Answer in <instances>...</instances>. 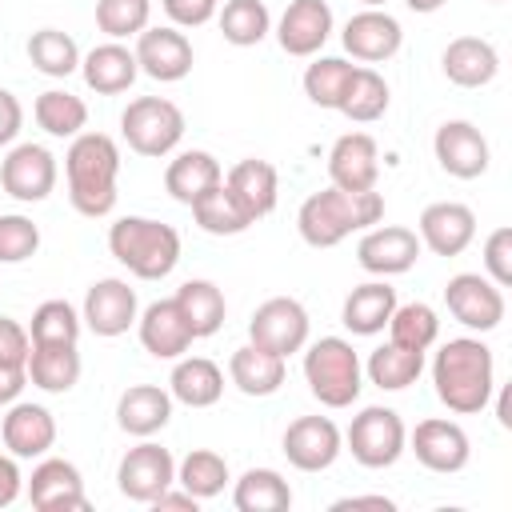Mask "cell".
I'll return each instance as SVG.
<instances>
[{
	"label": "cell",
	"instance_id": "1",
	"mask_svg": "<svg viewBox=\"0 0 512 512\" xmlns=\"http://www.w3.org/2000/svg\"><path fill=\"white\" fill-rule=\"evenodd\" d=\"M496 364H492V348L472 340V336H460V340H448L436 360H432V384H436V396L448 412H460V416H472L480 408H488L492 400V388H496Z\"/></svg>",
	"mask_w": 512,
	"mask_h": 512
},
{
	"label": "cell",
	"instance_id": "2",
	"mask_svg": "<svg viewBox=\"0 0 512 512\" xmlns=\"http://www.w3.org/2000/svg\"><path fill=\"white\" fill-rule=\"evenodd\" d=\"M68 172V200L80 216L100 220L116 208V172H120V148L104 132H80L64 156Z\"/></svg>",
	"mask_w": 512,
	"mask_h": 512
},
{
	"label": "cell",
	"instance_id": "3",
	"mask_svg": "<svg viewBox=\"0 0 512 512\" xmlns=\"http://www.w3.org/2000/svg\"><path fill=\"white\" fill-rule=\"evenodd\" d=\"M380 216H384V196L376 188H368V192H344V188L332 184L324 192H312L300 204L296 228H300L304 244H312V248H336L348 232L368 228V224H380Z\"/></svg>",
	"mask_w": 512,
	"mask_h": 512
},
{
	"label": "cell",
	"instance_id": "4",
	"mask_svg": "<svg viewBox=\"0 0 512 512\" xmlns=\"http://www.w3.org/2000/svg\"><path fill=\"white\" fill-rule=\"evenodd\" d=\"M112 256L140 280H164L180 260V232L148 216H124L108 228Z\"/></svg>",
	"mask_w": 512,
	"mask_h": 512
},
{
	"label": "cell",
	"instance_id": "5",
	"mask_svg": "<svg viewBox=\"0 0 512 512\" xmlns=\"http://www.w3.org/2000/svg\"><path fill=\"white\" fill-rule=\"evenodd\" d=\"M304 380L328 408H348L360 396V356L344 336H320L304 352Z\"/></svg>",
	"mask_w": 512,
	"mask_h": 512
},
{
	"label": "cell",
	"instance_id": "6",
	"mask_svg": "<svg viewBox=\"0 0 512 512\" xmlns=\"http://www.w3.org/2000/svg\"><path fill=\"white\" fill-rule=\"evenodd\" d=\"M120 132L140 156H168L184 136V112L164 96H140L124 108Z\"/></svg>",
	"mask_w": 512,
	"mask_h": 512
},
{
	"label": "cell",
	"instance_id": "7",
	"mask_svg": "<svg viewBox=\"0 0 512 512\" xmlns=\"http://www.w3.org/2000/svg\"><path fill=\"white\" fill-rule=\"evenodd\" d=\"M348 452L356 464L364 468H392L408 444V432H404V420L392 412V408H364L360 416H352L348 424Z\"/></svg>",
	"mask_w": 512,
	"mask_h": 512
},
{
	"label": "cell",
	"instance_id": "8",
	"mask_svg": "<svg viewBox=\"0 0 512 512\" xmlns=\"http://www.w3.org/2000/svg\"><path fill=\"white\" fill-rule=\"evenodd\" d=\"M248 340H252L256 348H264V352L288 360V356L300 352L304 340H308V312H304V304L292 300V296H272V300H264V304L252 312V320H248Z\"/></svg>",
	"mask_w": 512,
	"mask_h": 512
},
{
	"label": "cell",
	"instance_id": "9",
	"mask_svg": "<svg viewBox=\"0 0 512 512\" xmlns=\"http://www.w3.org/2000/svg\"><path fill=\"white\" fill-rule=\"evenodd\" d=\"M444 304L472 332H492L504 320V292L480 272H456L444 284Z\"/></svg>",
	"mask_w": 512,
	"mask_h": 512
},
{
	"label": "cell",
	"instance_id": "10",
	"mask_svg": "<svg viewBox=\"0 0 512 512\" xmlns=\"http://www.w3.org/2000/svg\"><path fill=\"white\" fill-rule=\"evenodd\" d=\"M116 484L128 500H140V504H152L164 488L176 484V460L168 448L160 444H136L124 452L120 468H116Z\"/></svg>",
	"mask_w": 512,
	"mask_h": 512
},
{
	"label": "cell",
	"instance_id": "11",
	"mask_svg": "<svg viewBox=\"0 0 512 512\" xmlns=\"http://www.w3.org/2000/svg\"><path fill=\"white\" fill-rule=\"evenodd\" d=\"M0 184L12 200L36 204L56 188V156L40 144H16L0 164Z\"/></svg>",
	"mask_w": 512,
	"mask_h": 512
},
{
	"label": "cell",
	"instance_id": "12",
	"mask_svg": "<svg viewBox=\"0 0 512 512\" xmlns=\"http://www.w3.org/2000/svg\"><path fill=\"white\" fill-rule=\"evenodd\" d=\"M340 444H344V436H340V428L328 416H300L284 432V456L300 472L332 468L336 456H340Z\"/></svg>",
	"mask_w": 512,
	"mask_h": 512
},
{
	"label": "cell",
	"instance_id": "13",
	"mask_svg": "<svg viewBox=\"0 0 512 512\" xmlns=\"http://www.w3.org/2000/svg\"><path fill=\"white\" fill-rule=\"evenodd\" d=\"M416 256H420V236L412 228H400V224L372 228L356 244V260L372 276H400L416 264Z\"/></svg>",
	"mask_w": 512,
	"mask_h": 512
},
{
	"label": "cell",
	"instance_id": "14",
	"mask_svg": "<svg viewBox=\"0 0 512 512\" xmlns=\"http://www.w3.org/2000/svg\"><path fill=\"white\" fill-rule=\"evenodd\" d=\"M432 148H436L440 168H444L448 176H456V180H476V176L488 172V140H484L480 128L468 124V120H448V124H440Z\"/></svg>",
	"mask_w": 512,
	"mask_h": 512
},
{
	"label": "cell",
	"instance_id": "15",
	"mask_svg": "<svg viewBox=\"0 0 512 512\" xmlns=\"http://www.w3.org/2000/svg\"><path fill=\"white\" fill-rule=\"evenodd\" d=\"M28 500L32 508L40 512H84L88 508V496H84V480L76 472V464L68 460H40L32 468V480H28Z\"/></svg>",
	"mask_w": 512,
	"mask_h": 512
},
{
	"label": "cell",
	"instance_id": "16",
	"mask_svg": "<svg viewBox=\"0 0 512 512\" xmlns=\"http://www.w3.org/2000/svg\"><path fill=\"white\" fill-rule=\"evenodd\" d=\"M136 64L144 76L172 84L192 72V44L176 28H144L136 40Z\"/></svg>",
	"mask_w": 512,
	"mask_h": 512
},
{
	"label": "cell",
	"instance_id": "17",
	"mask_svg": "<svg viewBox=\"0 0 512 512\" xmlns=\"http://www.w3.org/2000/svg\"><path fill=\"white\" fill-rule=\"evenodd\" d=\"M328 176L344 192H368L380 176V152L368 132H344L328 152Z\"/></svg>",
	"mask_w": 512,
	"mask_h": 512
},
{
	"label": "cell",
	"instance_id": "18",
	"mask_svg": "<svg viewBox=\"0 0 512 512\" xmlns=\"http://www.w3.org/2000/svg\"><path fill=\"white\" fill-rule=\"evenodd\" d=\"M412 452L428 472H460L472 456V444L456 420H420L412 432Z\"/></svg>",
	"mask_w": 512,
	"mask_h": 512
},
{
	"label": "cell",
	"instance_id": "19",
	"mask_svg": "<svg viewBox=\"0 0 512 512\" xmlns=\"http://www.w3.org/2000/svg\"><path fill=\"white\" fill-rule=\"evenodd\" d=\"M332 36V8L324 0H292L276 24V40L288 56H316Z\"/></svg>",
	"mask_w": 512,
	"mask_h": 512
},
{
	"label": "cell",
	"instance_id": "20",
	"mask_svg": "<svg viewBox=\"0 0 512 512\" xmlns=\"http://www.w3.org/2000/svg\"><path fill=\"white\" fill-rule=\"evenodd\" d=\"M476 236V216L468 204L436 200L420 212V244H428L436 256H460Z\"/></svg>",
	"mask_w": 512,
	"mask_h": 512
},
{
	"label": "cell",
	"instance_id": "21",
	"mask_svg": "<svg viewBox=\"0 0 512 512\" xmlns=\"http://www.w3.org/2000/svg\"><path fill=\"white\" fill-rule=\"evenodd\" d=\"M96 336H120L136 324V292L128 280H96L84 296V316H80Z\"/></svg>",
	"mask_w": 512,
	"mask_h": 512
},
{
	"label": "cell",
	"instance_id": "22",
	"mask_svg": "<svg viewBox=\"0 0 512 512\" xmlns=\"http://www.w3.org/2000/svg\"><path fill=\"white\" fill-rule=\"evenodd\" d=\"M340 40H344V48H348L356 60L380 64V60H388V56L400 52L404 32H400L396 16H388V12H380V8H364V12H356V16L344 24V36H340Z\"/></svg>",
	"mask_w": 512,
	"mask_h": 512
},
{
	"label": "cell",
	"instance_id": "23",
	"mask_svg": "<svg viewBox=\"0 0 512 512\" xmlns=\"http://www.w3.org/2000/svg\"><path fill=\"white\" fill-rule=\"evenodd\" d=\"M192 328H188V320L180 316V308H176V300H156V304H148L144 308V316H140V344L156 356V360H176V356H184L188 348H192Z\"/></svg>",
	"mask_w": 512,
	"mask_h": 512
},
{
	"label": "cell",
	"instance_id": "24",
	"mask_svg": "<svg viewBox=\"0 0 512 512\" xmlns=\"http://www.w3.org/2000/svg\"><path fill=\"white\" fill-rule=\"evenodd\" d=\"M4 448L20 460H32V456H44L52 444H56V420L48 408L40 404H16L8 408L4 416Z\"/></svg>",
	"mask_w": 512,
	"mask_h": 512
},
{
	"label": "cell",
	"instance_id": "25",
	"mask_svg": "<svg viewBox=\"0 0 512 512\" xmlns=\"http://www.w3.org/2000/svg\"><path fill=\"white\" fill-rule=\"evenodd\" d=\"M80 72H84V84L100 96H116V92H128L132 80L140 76V64H136V52H128L124 44L108 40V44H96L84 60H80Z\"/></svg>",
	"mask_w": 512,
	"mask_h": 512
},
{
	"label": "cell",
	"instance_id": "26",
	"mask_svg": "<svg viewBox=\"0 0 512 512\" xmlns=\"http://www.w3.org/2000/svg\"><path fill=\"white\" fill-rule=\"evenodd\" d=\"M444 76L460 88H484L488 80H496L500 72V56L488 40L480 36H456L448 48H444Z\"/></svg>",
	"mask_w": 512,
	"mask_h": 512
},
{
	"label": "cell",
	"instance_id": "27",
	"mask_svg": "<svg viewBox=\"0 0 512 512\" xmlns=\"http://www.w3.org/2000/svg\"><path fill=\"white\" fill-rule=\"evenodd\" d=\"M224 188L236 196V204H240L252 220L268 216V212L276 208V192H280V184H276V168H272L268 160H256V156L232 164V172L224 176Z\"/></svg>",
	"mask_w": 512,
	"mask_h": 512
},
{
	"label": "cell",
	"instance_id": "28",
	"mask_svg": "<svg viewBox=\"0 0 512 512\" xmlns=\"http://www.w3.org/2000/svg\"><path fill=\"white\" fill-rule=\"evenodd\" d=\"M168 416H172V396L156 384H132L116 400V424L128 436H152L168 424Z\"/></svg>",
	"mask_w": 512,
	"mask_h": 512
},
{
	"label": "cell",
	"instance_id": "29",
	"mask_svg": "<svg viewBox=\"0 0 512 512\" xmlns=\"http://www.w3.org/2000/svg\"><path fill=\"white\" fill-rule=\"evenodd\" d=\"M220 180H224L220 160H216L212 152H200V148L180 152V156L168 164V172H164V188H168V196L180 200V204H188V208H192L208 188H216Z\"/></svg>",
	"mask_w": 512,
	"mask_h": 512
},
{
	"label": "cell",
	"instance_id": "30",
	"mask_svg": "<svg viewBox=\"0 0 512 512\" xmlns=\"http://www.w3.org/2000/svg\"><path fill=\"white\" fill-rule=\"evenodd\" d=\"M228 376L244 396H272V392H280L288 368H284V356H272L256 344H244V348L232 352Z\"/></svg>",
	"mask_w": 512,
	"mask_h": 512
},
{
	"label": "cell",
	"instance_id": "31",
	"mask_svg": "<svg viewBox=\"0 0 512 512\" xmlns=\"http://www.w3.org/2000/svg\"><path fill=\"white\" fill-rule=\"evenodd\" d=\"M168 388L180 404L188 408H212L220 396H224V372L220 364H212L208 356H188L172 368L168 376Z\"/></svg>",
	"mask_w": 512,
	"mask_h": 512
},
{
	"label": "cell",
	"instance_id": "32",
	"mask_svg": "<svg viewBox=\"0 0 512 512\" xmlns=\"http://www.w3.org/2000/svg\"><path fill=\"white\" fill-rule=\"evenodd\" d=\"M392 308H396V288H388L384 280H368V284L348 292V300H344V328L356 332V336H376L388 324Z\"/></svg>",
	"mask_w": 512,
	"mask_h": 512
},
{
	"label": "cell",
	"instance_id": "33",
	"mask_svg": "<svg viewBox=\"0 0 512 512\" xmlns=\"http://www.w3.org/2000/svg\"><path fill=\"white\" fill-rule=\"evenodd\" d=\"M24 372L44 392H68L80 380V352L76 344H32Z\"/></svg>",
	"mask_w": 512,
	"mask_h": 512
},
{
	"label": "cell",
	"instance_id": "34",
	"mask_svg": "<svg viewBox=\"0 0 512 512\" xmlns=\"http://www.w3.org/2000/svg\"><path fill=\"white\" fill-rule=\"evenodd\" d=\"M172 300H176V308L188 320V328H192L196 340L220 332V324H224V292L212 280H188V284L176 288Z\"/></svg>",
	"mask_w": 512,
	"mask_h": 512
},
{
	"label": "cell",
	"instance_id": "35",
	"mask_svg": "<svg viewBox=\"0 0 512 512\" xmlns=\"http://www.w3.org/2000/svg\"><path fill=\"white\" fill-rule=\"evenodd\" d=\"M232 504L240 512H284L292 508V488L276 468H248L236 480Z\"/></svg>",
	"mask_w": 512,
	"mask_h": 512
},
{
	"label": "cell",
	"instance_id": "36",
	"mask_svg": "<svg viewBox=\"0 0 512 512\" xmlns=\"http://www.w3.org/2000/svg\"><path fill=\"white\" fill-rule=\"evenodd\" d=\"M336 112H344V116L356 120V124L380 120V116L388 112V84H384V76H380L376 68H352L348 88H344Z\"/></svg>",
	"mask_w": 512,
	"mask_h": 512
},
{
	"label": "cell",
	"instance_id": "37",
	"mask_svg": "<svg viewBox=\"0 0 512 512\" xmlns=\"http://www.w3.org/2000/svg\"><path fill=\"white\" fill-rule=\"evenodd\" d=\"M420 372H424V352H412V348L392 344V340L368 356V380L384 392H400V388L416 384Z\"/></svg>",
	"mask_w": 512,
	"mask_h": 512
},
{
	"label": "cell",
	"instance_id": "38",
	"mask_svg": "<svg viewBox=\"0 0 512 512\" xmlns=\"http://www.w3.org/2000/svg\"><path fill=\"white\" fill-rule=\"evenodd\" d=\"M192 216H196V224H200L204 232H212V236H240V232L252 224V216L236 204V196L224 188V180H220L216 188H208V192L192 204Z\"/></svg>",
	"mask_w": 512,
	"mask_h": 512
},
{
	"label": "cell",
	"instance_id": "39",
	"mask_svg": "<svg viewBox=\"0 0 512 512\" xmlns=\"http://www.w3.org/2000/svg\"><path fill=\"white\" fill-rule=\"evenodd\" d=\"M176 484H180L184 492H192L196 500H212V496H220L224 484H228V464H224L220 452L192 448V452L180 460V468H176Z\"/></svg>",
	"mask_w": 512,
	"mask_h": 512
},
{
	"label": "cell",
	"instance_id": "40",
	"mask_svg": "<svg viewBox=\"0 0 512 512\" xmlns=\"http://www.w3.org/2000/svg\"><path fill=\"white\" fill-rule=\"evenodd\" d=\"M28 60H32V68L44 72V76H72V72L80 68V48H76V40H72L68 32H60V28H40V32H32V40H28Z\"/></svg>",
	"mask_w": 512,
	"mask_h": 512
},
{
	"label": "cell",
	"instance_id": "41",
	"mask_svg": "<svg viewBox=\"0 0 512 512\" xmlns=\"http://www.w3.org/2000/svg\"><path fill=\"white\" fill-rule=\"evenodd\" d=\"M36 124L48 132V136H80V128L88 124V108L80 96L72 92H60V88H48L36 96Z\"/></svg>",
	"mask_w": 512,
	"mask_h": 512
},
{
	"label": "cell",
	"instance_id": "42",
	"mask_svg": "<svg viewBox=\"0 0 512 512\" xmlns=\"http://www.w3.org/2000/svg\"><path fill=\"white\" fill-rule=\"evenodd\" d=\"M388 332H392V344H404L412 352H428L440 336V320L428 304L412 300V304H396L392 316H388Z\"/></svg>",
	"mask_w": 512,
	"mask_h": 512
},
{
	"label": "cell",
	"instance_id": "43",
	"mask_svg": "<svg viewBox=\"0 0 512 512\" xmlns=\"http://www.w3.org/2000/svg\"><path fill=\"white\" fill-rule=\"evenodd\" d=\"M268 28H272V16H268L264 0H228L224 12H220V32L236 48L260 44L268 36Z\"/></svg>",
	"mask_w": 512,
	"mask_h": 512
},
{
	"label": "cell",
	"instance_id": "44",
	"mask_svg": "<svg viewBox=\"0 0 512 512\" xmlns=\"http://www.w3.org/2000/svg\"><path fill=\"white\" fill-rule=\"evenodd\" d=\"M352 68H356V64H348V60H340V56H320V60H312L308 72H304V92H308V100L320 104V108H340V96H344V88H348Z\"/></svg>",
	"mask_w": 512,
	"mask_h": 512
},
{
	"label": "cell",
	"instance_id": "45",
	"mask_svg": "<svg viewBox=\"0 0 512 512\" xmlns=\"http://www.w3.org/2000/svg\"><path fill=\"white\" fill-rule=\"evenodd\" d=\"M28 336H32V344H76L80 340V316L68 300H44L32 312Z\"/></svg>",
	"mask_w": 512,
	"mask_h": 512
},
{
	"label": "cell",
	"instance_id": "46",
	"mask_svg": "<svg viewBox=\"0 0 512 512\" xmlns=\"http://www.w3.org/2000/svg\"><path fill=\"white\" fill-rule=\"evenodd\" d=\"M152 0H96V28L112 40L140 36L148 28Z\"/></svg>",
	"mask_w": 512,
	"mask_h": 512
},
{
	"label": "cell",
	"instance_id": "47",
	"mask_svg": "<svg viewBox=\"0 0 512 512\" xmlns=\"http://www.w3.org/2000/svg\"><path fill=\"white\" fill-rule=\"evenodd\" d=\"M36 248H40V228L28 216H20V212L0 216V264H20Z\"/></svg>",
	"mask_w": 512,
	"mask_h": 512
},
{
	"label": "cell",
	"instance_id": "48",
	"mask_svg": "<svg viewBox=\"0 0 512 512\" xmlns=\"http://www.w3.org/2000/svg\"><path fill=\"white\" fill-rule=\"evenodd\" d=\"M484 268H488V276H492L496 288H508L512 284V228H496L484 240Z\"/></svg>",
	"mask_w": 512,
	"mask_h": 512
},
{
	"label": "cell",
	"instance_id": "49",
	"mask_svg": "<svg viewBox=\"0 0 512 512\" xmlns=\"http://www.w3.org/2000/svg\"><path fill=\"white\" fill-rule=\"evenodd\" d=\"M28 352H32V336H28L16 320L0 316V364L24 368V364H28Z\"/></svg>",
	"mask_w": 512,
	"mask_h": 512
},
{
	"label": "cell",
	"instance_id": "50",
	"mask_svg": "<svg viewBox=\"0 0 512 512\" xmlns=\"http://www.w3.org/2000/svg\"><path fill=\"white\" fill-rule=\"evenodd\" d=\"M160 4L172 16V24H180V28H200L216 16V0H160Z\"/></svg>",
	"mask_w": 512,
	"mask_h": 512
},
{
	"label": "cell",
	"instance_id": "51",
	"mask_svg": "<svg viewBox=\"0 0 512 512\" xmlns=\"http://www.w3.org/2000/svg\"><path fill=\"white\" fill-rule=\"evenodd\" d=\"M20 124H24V108H20V100H16L8 88H0V148L16 140Z\"/></svg>",
	"mask_w": 512,
	"mask_h": 512
},
{
	"label": "cell",
	"instance_id": "52",
	"mask_svg": "<svg viewBox=\"0 0 512 512\" xmlns=\"http://www.w3.org/2000/svg\"><path fill=\"white\" fill-rule=\"evenodd\" d=\"M20 488H24V476H20L16 460L12 456H0V508H8L20 496Z\"/></svg>",
	"mask_w": 512,
	"mask_h": 512
},
{
	"label": "cell",
	"instance_id": "53",
	"mask_svg": "<svg viewBox=\"0 0 512 512\" xmlns=\"http://www.w3.org/2000/svg\"><path fill=\"white\" fill-rule=\"evenodd\" d=\"M28 384V372L24 368H12V364H0V408L12 404Z\"/></svg>",
	"mask_w": 512,
	"mask_h": 512
},
{
	"label": "cell",
	"instance_id": "54",
	"mask_svg": "<svg viewBox=\"0 0 512 512\" xmlns=\"http://www.w3.org/2000/svg\"><path fill=\"white\" fill-rule=\"evenodd\" d=\"M152 504H156V512H160V508H188V512H196V504H200V500H196L192 492H168V488H164Z\"/></svg>",
	"mask_w": 512,
	"mask_h": 512
},
{
	"label": "cell",
	"instance_id": "55",
	"mask_svg": "<svg viewBox=\"0 0 512 512\" xmlns=\"http://www.w3.org/2000/svg\"><path fill=\"white\" fill-rule=\"evenodd\" d=\"M344 508H392V500L388 496H344V500H336L332 504V512H344Z\"/></svg>",
	"mask_w": 512,
	"mask_h": 512
},
{
	"label": "cell",
	"instance_id": "56",
	"mask_svg": "<svg viewBox=\"0 0 512 512\" xmlns=\"http://www.w3.org/2000/svg\"><path fill=\"white\" fill-rule=\"evenodd\" d=\"M496 416L504 428H512V388H500V400H496Z\"/></svg>",
	"mask_w": 512,
	"mask_h": 512
},
{
	"label": "cell",
	"instance_id": "57",
	"mask_svg": "<svg viewBox=\"0 0 512 512\" xmlns=\"http://www.w3.org/2000/svg\"><path fill=\"white\" fill-rule=\"evenodd\" d=\"M412 12H436V8H444L448 0H404Z\"/></svg>",
	"mask_w": 512,
	"mask_h": 512
},
{
	"label": "cell",
	"instance_id": "58",
	"mask_svg": "<svg viewBox=\"0 0 512 512\" xmlns=\"http://www.w3.org/2000/svg\"><path fill=\"white\" fill-rule=\"evenodd\" d=\"M360 4H368V8H380V4H384V0H360Z\"/></svg>",
	"mask_w": 512,
	"mask_h": 512
},
{
	"label": "cell",
	"instance_id": "59",
	"mask_svg": "<svg viewBox=\"0 0 512 512\" xmlns=\"http://www.w3.org/2000/svg\"><path fill=\"white\" fill-rule=\"evenodd\" d=\"M492 4H504V0H492Z\"/></svg>",
	"mask_w": 512,
	"mask_h": 512
}]
</instances>
